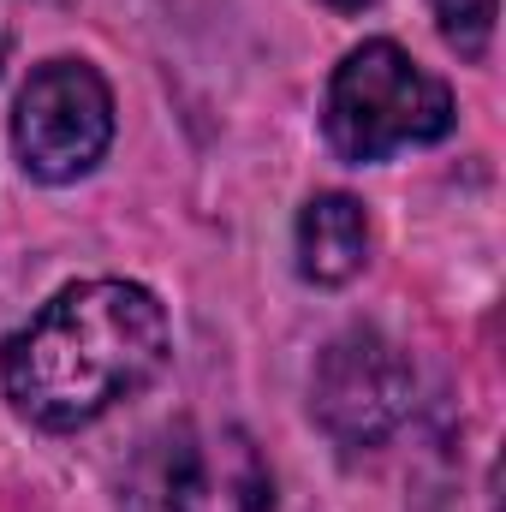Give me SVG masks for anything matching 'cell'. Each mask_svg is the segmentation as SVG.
I'll return each mask as SVG.
<instances>
[{"mask_svg": "<svg viewBox=\"0 0 506 512\" xmlns=\"http://www.w3.org/2000/svg\"><path fill=\"white\" fill-rule=\"evenodd\" d=\"M328 6H334V12H370L376 0H328Z\"/></svg>", "mask_w": 506, "mask_h": 512, "instance_id": "obj_8", "label": "cell"}, {"mask_svg": "<svg viewBox=\"0 0 506 512\" xmlns=\"http://www.w3.org/2000/svg\"><path fill=\"white\" fill-rule=\"evenodd\" d=\"M114 143V90L90 60H48L12 108V149L30 179L72 185Z\"/></svg>", "mask_w": 506, "mask_h": 512, "instance_id": "obj_4", "label": "cell"}, {"mask_svg": "<svg viewBox=\"0 0 506 512\" xmlns=\"http://www.w3.org/2000/svg\"><path fill=\"white\" fill-rule=\"evenodd\" d=\"M429 12H435L441 42L459 48V60H483V54H489L501 0H429Z\"/></svg>", "mask_w": 506, "mask_h": 512, "instance_id": "obj_7", "label": "cell"}, {"mask_svg": "<svg viewBox=\"0 0 506 512\" xmlns=\"http://www.w3.org/2000/svg\"><path fill=\"white\" fill-rule=\"evenodd\" d=\"M0 66H6V30H0Z\"/></svg>", "mask_w": 506, "mask_h": 512, "instance_id": "obj_9", "label": "cell"}, {"mask_svg": "<svg viewBox=\"0 0 506 512\" xmlns=\"http://www.w3.org/2000/svg\"><path fill=\"white\" fill-rule=\"evenodd\" d=\"M453 120H459L453 90L387 36L358 42L334 66L328 96H322V137L352 167L387 161L417 143H441Z\"/></svg>", "mask_w": 506, "mask_h": 512, "instance_id": "obj_2", "label": "cell"}, {"mask_svg": "<svg viewBox=\"0 0 506 512\" xmlns=\"http://www.w3.org/2000/svg\"><path fill=\"white\" fill-rule=\"evenodd\" d=\"M417 376L405 352L376 328H346L322 346L310 376V411L340 447H376L411 411Z\"/></svg>", "mask_w": 506, "mask_h": 512, "instance_id": "obj_5", "label": "cell"}, {"mask_svg": "<svg viewBox=\"0 0 506 512\" xmlns=\"http://www.w3.org/2000/svg\"><path fill=\"white\" fill-rule=\"evenodd\" d=\"M167 310L137 280H78L54 292L6 346V399L42 429H84L167 364Z\"/></svg>", "mask_w": 506, "mask_h": 512, "instance_id": "obj_1", "label": "cell"}, {"mask_svg": "<svg viewBox=\"0 0 506 512\" xmlns=\"http://www.w3.org/2000/svg\"><path fill=\"white\" fill-rule=\"evenodd\" d=\"M370 262V215L346 191H316L298 209V274L316 286H346Z\"/></svg>", "mask_w": 506, "mask_h": 512, "instance_id": "obj_6", "label": "cell"}, {"mask_svg": "<svg viewBox=\"0 0 506 512\" xmlns=\"http://www.w3.org/2000/svg\"><path fill=\"white\" fill-rule=\"evenodd\" d=\"M126 512H274V471L239 423H167L126 471Z\"/></svg>", "mask_w": 506, "mask_h": 512, "instance_id": "obj_3", "label": "cell"}]
</instances>
